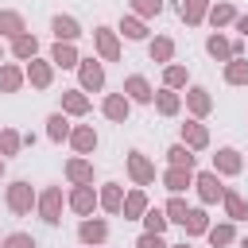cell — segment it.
<instances>
[{"instance_id":"6da1fadb","label":"cell","mask_w":248,"mask_h":248,"mask_svg":"<svg viewBox=\"0 0 248 248\" xmlns=\"http://www.w3.org/2000/svg\"><path fill=\"white\" fill-rule=\"evenodd\" d=\"M35 202H39V194H35V186H31L27 178H16V182L4 190V205H8V213H16V217H27V213L35 209Z\"/></svg>"},{"instance_id":"7a4b0ae2","label":"cell","mask_w":248,"mask_h":248,"mask_svg":"<svg viewBox=\"0 0 248 248\" xmlns=\"http://www.w3.org/2000/svg\"><path fill=\"white\" fill-rule=\"evenodd\" d=\"M78 81H81V85H78L81 93H101V89H105V62L93 58V54L81 58V62H78Z\"/></svg>"},{"instance_id":"3957f363","label":"cell","mask_w":248,"mask_h":248,"mask_svg":"<svg viewBox=\"0 0 248 248\" xmlns=\"http://www.w3.org/2000/svg\"><path fill=\"white\" fill-rule=\"evenodd\" d=\"M194 190H198V198H202V205H213V202H221L225 198V182H221V174H213V170H194Z\"/></svg>"},{"instance_id":"277c9868","label":"cell","mask_w":248,"mask_h":248,"mask_svg":"<svg viewBox=\"0 0 248 248\" xmlns=\"http://www.w3.org/2000/svg\"><path fill=\"white\" fill-rule=\"evenodd\" d=\"M62 205H66L62 186H46V190L39 194V202H35V209H39V217H43L46 225H58V221H62Z\"/></svg>"},{"instance_id":"5b68a950","label":"cell","mask_w":248,"mask_h":248,"mask_svg":"<svg viewBox=\"0 0 248 248\" xmlns=\"http://www.w3.org/2000/svg\"><path fill=\"white\" fill-rule=\"evenodd\" d=\"M124 167H128V178L143 190V186H151L155 182V163L143 155V151H128V159H124Z\"/></svg>"},{"instance_id":"8992f818","label":"cell","mask_w":248,"mask_h":248,"mask_svg":"<svg viewBox=\"0 0 248 248\" xmlns=\"http://www.w3.org/2000/svg\"><path fill=\"white\" fill-rule=\"evenodd\" d=\"M93 46L101 62H120V35L112 27H93Z\"/></svg>"},{"instance_id":"52a82bcc","label":"cell","mask_w":248,"mask_h":248,"mask_svg":"<svg viewBox=\"0 0 248 248\" xmlns=\"http://www.w3.org/2000/svg\"><path fill=\"white\" fill-rule=\"evenodd\" d=\"M120 93H124L132 105H151V101H155V89H151V81H147L143 74H128L124 85H120Z\"/></svg>"},{"instance_id":"ba28073f","label":"cell","mask_w":248,"mask_h":248,"mask_svg":"<svg viewBox=\"0 0 248 248\" xmlns=\"http://www.w3.org/2000/svg\"><path fill=\"white\" fill-rule=\"evenodd\" d=\"M78 240L89 244V248H101V244L108 240V221H105V217H81V225H78Z\"/></svg>"},{"instance_id":"9c48e42d","label":"cell","mask_w":248,"mask_h":248,"mask_svg":"<svg viewBox=\"0 0 248 248\" xmlns=\"http://www.w3.org/2000/svg\"><path fill=\"white\" fill-rule=\"evenodd\" d=\"M178 136H182L178 143H186L190 151H205V147H209V128H205L202 120H194V116H190L186 124H178Z\"/></svg>"},{"instance_id":"30bf717a","label":"cell","mask_w":248,"mask_h":248,"mask_svg":"<svg viewBox=\"0 0 248 248\" xmlns=\"http://www.w3.org/2000/svg\"><path fill=\"white\" fill-rule=\"evenodd\" d=\"M97 143H101V136H97L93 124H74V128H70V147H74L78 155L89 159V155L97 151Z\"/></svg>"},{"instance_id":"8fae6325","label":"cell","mask_w":248,"mask_h":248,"mask_svg":"<svg viewBox=\"0 0 248 248\" xmlns=\"http://www.w3.org/2000/svg\"><path fill=\"white\" fill-rule=\"evenodd\" d=\"M62 174H66V182H70V186H93V159L74 155V159H66Z\"/></svg>"},{"instance_id":"7c38bea8","label":"cell","mask_w":248,"mask_h":248,"mask_svg":"<svg viewBox=\"0 0 248 248\" xmlns=\"http://www.w3.org/2000/svg\"><path fill=\"white\" fill-rule=\"evenodd\" d=\"M23 78L31 81V89H50V81H54V66H50V58H31V62L23 66Z\"/></svg>"},{"instance_id":"4fadbf2b","label":"cell","mask_w":248,"mask_h":248,"mask_svg":"<svg viewBox=\"0 0 248 248\" xmlns=\"http://www.w3.org/2000/svg\"><path fill=\"white\" fill-rule=\"evenodd\" d=\"M240 170H244L240 151H236V147H217V155H213V174L232 178V174H240Z\"/></svg>"},{"instance_id":"5bb4252c","label":"cell","mask_w":248,"mask_h":248,"mask_svg":"<svg viewBox=\"0 0 248 248\" xmlns=\"http://www.w3.org/2000/svg\"><path fill=\"white\" fill-rule=\"evenodd\" d=\"M66 205H70L78 217H93V209H97V190H93V186H74V190L66 194Z\"/></svg>"},{"instance_id":"9a60e30c","label":"cell","mask_w":248,"mask_h":248,"mask_svg":"<svg viewBox=\"0 0 248 248\" xmlns=\"http://www.w3.org/2000/svg\"><path fill=\"white\" fill-rule=\"evenodd\" d=\"M186 108H190L194 120H205V116L213 112V97H209V89H205V85H190V89H186Z\"/></svg>"},{"instance_id":"2e32d148","label":"cell","mask_w":248,"mask_h":248,"mask_svg":"<svg viewBox=\"0 0 248 248\" xmlns=\"http://www.w3.org/2000/svg\"><path fill=\"white\" fill-rule=\"evenodd\" d=\"M101 112H105L112 124H124V120L132 116V101H128L124 93H105V101H101Z\"/></svg>"},{"instance_id":"e0dca14e","label":"cell","mask_w":248,"mask_h":248,"mask_svg":"<svg viewBox=\"0 0 248 248\" xmlns=\"http://www.w3.org/2000/svg\"><path fill=\"white\" fill-rule=\"evenodd\" d=\"M50 31H54V43H78L81 39V23L74 16H54L50 19Z\"/></svg>"},{"instance_id":"ac0fdd59","label":"cell","mask_w":248,"mask_h":248,"mask_svg":"<svg viewBox=\"0 0 248 248\" xmlns=\"http://www.w3.org/2000/svg\"><path fill=\"white\" fill-rule=\"evenodd\" d=\"M120 205H124V186H120V182H105V186L97 190V209L120 213Z\"/></svg>"},{"instance_id":"d6986e66","label":"cell","mask_w":248,"mask_h":248,"mask_svg":"<svg viewBox=\"0 0 248 248\" xmlns=\"http://www.w3.org/2000/svg\"><path fill=\"white\" fill-rule=\"evenodd\" d=\"M209 4H213V0H178V16H182V23H186V27H198V23H205V16H209Z\"/></svg>"},{"instance_id":"ffe728a7","label":"cell","mask_w":248,"mask_h":248,"mask_svg":"<svg viewBox=\"0 0 248 248\" xmlns=\"http://www.w3.org/2000/svg\"><path fill=\"white\" fill-rule=\"evenodd\" d=\"M236 16H240V12H236V4L217 0V4H209V16H205V19H209V27H213V31H221V27L236 23Z\"/></svg>"},{"instance_id":"44dd1931","label":"cell","mask_w":248,"mask_h":248,"mask_svg":"<svg viewBox=\"0 0 248 248\" xmlns=\"http://www.w3.org/2000/svg\"><path fill=\"white\" fill-rule=\"evenodd\" d=\"M147 58L159 62V66H170V62H174V39H170V35H155V39L147 43Z\"/></svg>"},{"instance_id":"7402d4cb","label":"cell","mask_w":248,"mask_h":248,"mask_svg":"<svg viewBox=\"0 0 248 248\" xmlns=\"http://www.w3.org/2000/svg\"><path fill=\"white\" fill-rule=\"evenodd\" d=\"M46 58H50V66H62V70H78V62H81V54H78L74 43H54Z\"/></svg>"},{"instance_id":"603a6c76","label":"cell","mask_w":248,"mask_h":248,"mask_svg":"<svg viewBox=\"0 0 248 248\" xmlns=\"http://www.w3.org/2000/svg\"><path fill=\"white\" fill-rule=\"evenodd\" d=\"M58 112H66V116H89V97L81 89H62V108Z\"/></svg>"},{"instance_id":"cb8c5ba5","label":"cell","mask_w":248,"mask_h":248,"mask_svg":"<svg viewBox=\"0 0 248 248\" xmlns=\"http://www.w3.org/2000/svg\"><path fill=\"white\" fill-rule=\"evenodd\" d=\"M151 105H155V112H159V116H167V120H170V116H178V112H182V93H174V89H159Z\"/></svg>"},{"instance_id":"d4e9b609","label":"cell","mask_w":248,"mask_h":248,"mask_svg":"<svg viewBox=\"0 0 248 248\" xmlns=\"http://www.w3.org/2000/svg\"><path fill=\"white\" fill-rule=\"evenodd\" d=\"M163 186H167L170 194H182V190L194 186V170H186V167H167V170H163Z\"/></svg>"},{"instance_id":"484cf974","label":"cell","mask_w":248,"mask_h":248,"mask_svg":"<svg viewBox=\"0 0 248 248\" xmlns=\"http://www.w3.org/2000/svg\"><path fill=\"white\" fill-rule=\"evenodd\" d=\"M120 213H124V221H140V217L147 213V194H143L140 186H136V190H128V194H124Z\"/></svg>"},{"instance_id":"4316f807","label":"cell","mask_w":248,"mask_h":248,"mask_svg":"<svg viewBox=\"0 0 248 248\" xmlns=\"http://www.w3.org/2000/svg\"><path fill=\"white\" fill-rule=\"evenodd\" d=\"M23 66H16V62H0V93H19L23 89Z\"/></svg>"},{"instance_id":"83f0119b","label":"cell","mask_w":248,"mask_h":248,"mask_svg":"<svg viewBox=\"0 0 248 248\" xmlns=\"http://www.w3.org/2000/svg\"><path fill=\"white\" fill-rule=\"evenodd\" d=\"M19 35H27L23 16L12 12V8H0V39H19Z\"/></svg>"},{"instance_id":"f1b7e54d","label":"cell","mask_w":248,"mask_h":248,"mask_svg":"<svg viewBox=\"0 0 248 248\" xmlns=\"http://www.w3.org/2000/svg\"><path fill=\"white\" fill-rule=\"evenodd\" d=\"M205 54H209L213 62H229V58H232V39H225L221 31H213V35L205 39Z\"/></svg>"},{"instance_id":"f546056e","label":"cell","mask_w":248,"mask_h":248,"mask_svg":"<svg viewBox=\"0 0 248 248\" xmlns=\"http://www.w3.org/2000/svg\"><path fill=\"white\" fill-rule=\"evenodd\" d=\"M190 85V70L182 66V62H170V66H163V89H186Z\"/></svg>"},{"instance_id":"4dcf8cb0","label":"cell","mask_w":248,"mask_h":248,"mask_svg":"<svg viewBox=\"0 0 248 248\" xmlns=\"http://www.w3.org/2000/svg\"><path fill=\"white\" fill-rule=\"evenodd\" d=\"M70 128H74V124H70L66 112H50V116H46V140H50V143L70 140Z\"/></svg>"},{"instance_id":"1f68e13d","label":"cell","mask_w":248,"mask_h":248,"mask_svg":"<svg viewBox=\"0 0 248 248\" xmlns=\"http://www.w3.org/2000/svg\"><path fill=\"white\" fill-rule=\"evenodd\" d=\"M205 236H209V244H213V248H229V244H236V225H232V221L209 225V229H205Z\"/></svg>"},{"instance_id":"d6a6232c","label":"cell","mask_w":248,"mask_h":248,"mask_svg":"<svg viewBox=\"0 0 248 248\" xmlns=\"http://www.w3.org/2000/svg\"><path fill=\"white\" fill-rule=\"evenodd\" d=\"M12 58H19V62H31V58H39V39L27 31V35H19V39H12Z\"/></svg>"},{"instance_id":"836d02e7","label":"cell","mask_w":248,"mask_h":248,"mask_svg":"<svg viewBox=\"0 0 248 248\" xmlns=\"http://www.w3.org/2000/svg\"><path fill=\"white\" fill-rule=\"evenodd\" d=\"M116 35H124V39H132V43H143V39H147V23H143V19H136V16H120Z\"/></svg>"},{"instance_id":"e575fe53","label":"cell","mask_w":248,"mask_h":248,"mask_svg":"<svg viewBox=\"0 0 248 248\" xmlns=\"http://www.w3.org/2000/svg\"><path fill=\"white\" fill-rule=\"evenodd\" d=\"M221 205H225V217H229V221H244V217H248V202H244L236 190H225Z\"/></svg>"},{"instance_id":"d590c367","label":"cell","mask_w":248,"mask_h":248,"mask_svg":"<svg viewBox=\"0 0 248 248\" xmlns=\"http://www.w3.org/2000/svg\"><path fill=\"white\" fill-rule=\"evenodd\" d=\"M205 229H209V213L205 209H190L186 221H182V232L186 236H205Z\"/></svg>"},{"instance_id":"8d00e7d4","label":"cell","mask_w":248,"mask_h":248,"mask_svg":"<svg viewBox=\"0 0 248 248\" xmlns=\"http://www.w3.org/2000/svg\"><path fill=\"white\" fill-rule=\"evenodd\" d=\"M225 85H248V58H229L225 62Z\"/></svg>"},{"instance_id":"74e56055","label":"cell","mask_w":248,"mask_h":248,"mask_svg":"<svg viewBox=\"0 0 248 248\" xmlns=\"http://www.w3.org/2000/svg\"><path fill=\"white\" fill-rule=\"evenodd\" d=\"M167 163H170V167H186V170H194L198 159H194V151H190L186 143H170V147H167Z\"/></svg>"},{"instance_id":"f35d334b","label":"cell","mask_w":248,"mask_h":248,"mask_svg":"<svg viewBox=\"0 0 248 248\" xmlns=\"http://www.w3.org/2000/svg\"><path fill=\"white\" fill-rule=\"evenodd\" d=\"M140 221H143V232H155V236H163V232H167V225H170V221H167V213H163V209H155V205H147V213H143Z\"/></svg>"},{"instance_id":"ab89813d","label":"cell","mask_w":248,"mask_h":248,"mask_svg":"<svg viewBox=\"0 0 248 248\" xmlns=\"http://www.w3.org/2000/svg\"><path fill=\"white\" fill-rule=\"evenodd\" d=\"M19 147H23V136H19L16 128H0V159L19 155Z\"/></svg>"},{"instance_id":"60d3db41","label":"cell","mask_w":248,"mask_h":248,"mask_svg":"<svg viewBox=\"0 0 248 248\" xmlns=\"http://www.w3.org/2000/svg\"><path fill=\"white\" fill-rule=\"evenodd\" d=\"M128 8H132V16H136V19H143V23H147V19H155V16L163 12V0H128Z\"/></svg>"},{"instance_id":"b9f144b4","label":"cell","mask_w":248,"mask_h":248,"mask_svg":"<svg viewBox=\"0 0 248 248\" xmlns=\"http://www.w3.org/2000/svg\"><path fill=\"white\" fill-rule=\"evenodd\" d=\"M163 213H167V221H170V225H182V221H186V213H190V205L182 202V194H170V202H167V209H163Z\"/></svg>"},{"instance_id":"7bdbcfd3","label":"cell","mask_w":248,"mask_h":248,"mask_svg":"<svg viewBox=\"0 0 248 248\" xmlns=\"http://www.w3.org/2000/svg\"><path fill=\"white\" fill-rule=\"evenodd\" d=\"M0 248H39V244H35V236H31V232H8Z\"/></svg>"},{"instance_id":"ee69618b","label":"cell","mask_w":248,"mask_h":248,"mask_svg":"<svg viewBox=\"0 0 248 248\" xmlns=\"http://www.w3.org/2000/svg\"><path fill=\"white\" fill-rule=\"evenodd\" d=\"M132 248H170V244H167V240H163V236H155V232H140V236H136V244H132Z\"/></svg>"},{"instance_id":"f6af8a7d","label":"cell","mask_w":248,"mask_h":248,"mask_svg":"<svg viewBox=\"0 0 248 248\" xmlns=\"http://www.w3.org/2000/svg\"><path fill=\"white\" fill-rule=\"evenodd\" d=\"M236 31H240V39H248V16H236V23H232Z\"/></svg>"},{"instance_id":"bcb514c9","label":"cell","mask_w":248,"mask_h":248,"mask_svg":"<svg viewBox=\"0 0 248 248\" xmlns=\"http://www.w3.org/2000/svg\"><path fill=\"white\" fill-rule=\"evenodd\" d=\"M232 58H244V39H232Z\"/></svg>"},{"instance_id":"7dc6e473","label":"cell","mask_w":248,"mask_h":248,"mask_svg":"<svg viewBox=\"0 0 248 248\" xmlns=\"http://www.w3.org/2000/svg\"><path fill=\"white\" fill-rule=\"evenodd\" d=\"M4 167H8V163H4V159H0V178H4Z\"/></svg>"},{"instance_id":"c3c4849f","label":"cell","mask_w":248,"mask_h":248,"mask_svg":"<svg viewBox=\"0 0 248 248\" xmlns=\"http://www.w3.org/2000/svg\"><path fill=\"white\" fill-rule=\"evenodd\" d=\"M170 248H190V244H186V240H182V244H170Z\"/></svg>"},{"instance_id":"681fc988","label":"cell","mask_w":248,"mask_h":248,"mask_svg":"<svg viewBox=\"0 0 248 248\" xmlns=\"http://www.w3.org/2000/svg\"><path fill=\"white\" fill-rule=\"evenodd\" d=\"M240 248H248V236H244V240H240Z\"/></svg>"},{"instance_id":"f907efd6","label":"cell","mask_w":248,"mask_h":248,"mask_svg":"<svg viewBox=\"0 0 248 248\" xmlns=\"http://www.w3.org/2000/svg\"><path fill=\"white\" fill-rule=\"evenodd\" d=\"M0 62H4V46H0Z\"/></svg>"},{"instance_id":"816d5d0a","label":"cell","mask_w":248,"mask_h":248,"mask_svg":"<svg viewBox=\"0 0 248 248\" xmlns=\"http://www.w3.org/2000/svg\"><path fill=\"white\" fill-rule=\"evenodd\" d=\"M0 244H4V240H0Z\"/></svg>"}]
</instances>
